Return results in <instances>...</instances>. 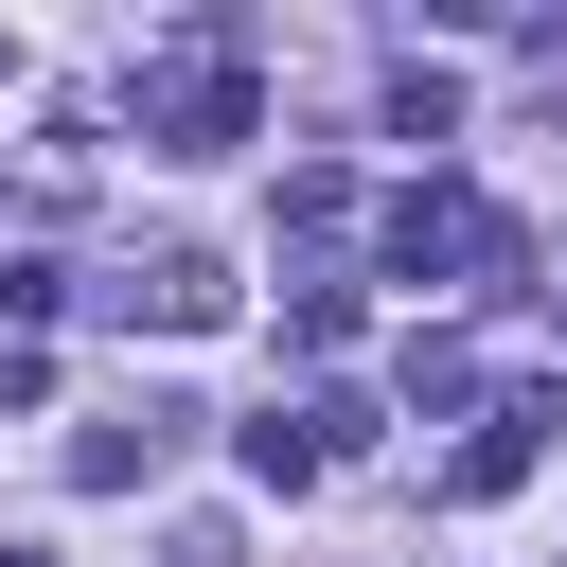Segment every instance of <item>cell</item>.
<instances>
[{
    "instance_id": "cell-6",
    "label": "cell",
    "mask_w": 567,
    "mask_h": 567,
    "mask_svg": "<svg viewBox=\"0 0 567 567\" xmlns=\"http://www.w3.org/2000/svg\"><path fill=\"white\" fill-rule=\"evenodd\" d=\"M248 478H266V496H319V478H337L319 408H266V425H248Z\"/></svg>"
},
{
    "instance_id": "cell-7",
    "label": "cell",
    "mask_w": 567,
    "mask_h": 567,
    "mask_svg": "<svg viewBox=\"0 0 567 567\" xmlns=\"http://www.w3.org/2000/svg\"><path fill=\"white\" fill-rule=\"evenodd\" d=\"M390 124H408V142H443V124H461V71H425V53H408V71H390Z\"/></svg>"
},
{
    "instance_id": "cell-1",
    "label": "cell",
    "mask_w": 567,
    "mask_h": 567,
    "mask_svg": "<svg viewBox=\"0 0 567 567\" xmlns=\"http://www.w3.org/2000/svg\"><path fill=\"white\" fill-rule=\"evenodd\" d=\"M372 248H390V284H514L532 248H514V213L496 195H461V177H408L390 213H372Z\"/></svg>"
},
{
    "instance_id": "cell-8",
    "label": "cell",
    "mask_w": 567,
    "mask_h": 567,
    "mask_svg": "<svg viewBox=\"0 0 567 567\" xmlns=\"http://www.w3.org/2000/svg\"><path fill=\"white\" fill-rule=\"evenodd\" d=\"M0 567H53V549H0Z\"/></svg>"
},
{
    "instance_id": "cell-4",
    "label": "cell",
    "mask_w": 567,
    "mask_h": 567,
    "mask_svg": "<svg viewBox=\"0 0 567 567\" xmlns=\"http://www.w3.org/2000/svg\"><path fill=\"white\" fill-rule=\"evenodd\" d=\"M549 425H567V408H549V390H514V408H496V425H478V443L443 461V496H514V478L549 461Z\"/></svg>"
},
{
    "instance_id": "cell-3",
    "label": "cell",
    "mask_w": 567,
    "mask_h": 567,
    "mask_svg": "<svg viewBox=\"0 0 567 567\" xmlns=\"http://www.w3.org/2000/svg\"><path fill=\"white\" fill-rule=\"evenodd\" d=\"M177 425H195V408H124V425H89V443H71V496H142V478L177 461Z\"/></svg>"
},
{
    "instance_id": "cell-2",
    "label": "cell",
    "mask_w": 567,
    "mask_h": 567,
    "mask_svg": "<svg viewBox=\"0 0 567 567\" xmlns=\"http://www.w3.org/2000/svg\"><path fill=\"white\" fill-rule=\"evenodd\" d=\"M142 142H159V159H230V142H248V18H213V35H177V53L142 71Z\"/></svg>"
},
{
    "instance_id": "cell-5",
    "label": "cell",
    "mask_w": 567,
    "mask_h": 567,
    "mask_svg": "<svg viewBox=\"0 0 567 567\" xmlns=\"http://www.w3.org/2000/svg\"><path fill=\"white\" fill-rule=\"evenodd\" d=\"M142 319H159V337H213V319H230V266H213V248H142Z\"/></svg>"
}]
</instances>
